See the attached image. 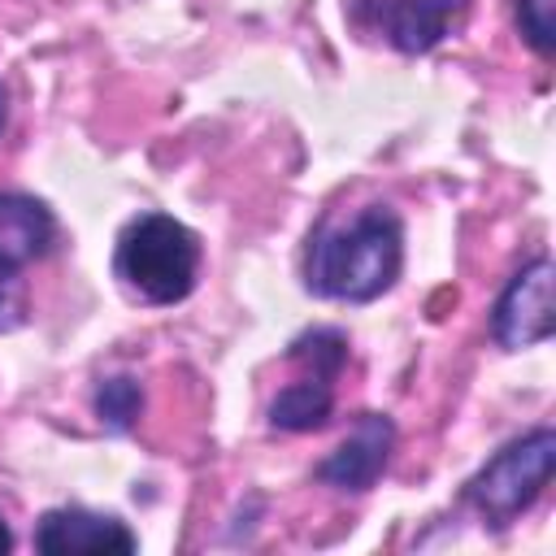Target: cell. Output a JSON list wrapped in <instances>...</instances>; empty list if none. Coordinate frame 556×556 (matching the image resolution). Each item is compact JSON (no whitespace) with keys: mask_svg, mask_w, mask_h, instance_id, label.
Instances as JSON below:
<instances>
[{"mask_svg":"<svg viewBox=\"0 0 556 556\" xmlns=\"http://www.w3.org/2000/svg\"><path fill=\"white\" fill-rule=\"evenodd\" d=\"M517 26L539 56L556 52V0H517Z\"/></svg>","mask_w":556,"mask_h":556,"instance_id":"obj_11","label":"cell"},{"mask_svg":"<svg viewBox=\"0 0 556 556\" xmlns=\"http://www.w3.org/2000/svg\"><path fill=\"white\" fill-rule=\"evenodd\" d=\"M4 122H9V91H4V83H0V130H4Z\"/></svg>","mask_w":556,"mask_h":556,"instance_id":"obj_14","label":"cell"},{"mask_svg":"<svg viewBox=\"0 0 556 556\" xmlns=\"http://www.w3.org/2000/svg\"><path fill=\"white\" fill-rule=\"evenodd\" d=\"M404 265V230L387 204H365L343 226L321 222L308 239L304 282L313 295L365 304L378 300Z\"/></svg>","mask_w":556,"mask_h":556,"instance_id":"obj_1","label":"cell"},{"mask_svg":"<svg viewBox=\"0 0 556 556\" xmlns=\"http://www.w3.org/2000/svg\"><path fill=\"white\" fill-rule=\"evenodd\" d=\"M9 547H13V530H9V526H4V517H0V556H4Z\"/></svg>","mask_w":556,"mask_h":556,"instance_id":"obj_13","label":"cell"},{"mask_svg":"<svg viewBox=\"0 0 556 556\" xmlns=\"http://www.w3.org/2000/svg\"><path fill=\"white\" fill-rule=\"evenodd\" d=\"M26 313V300H22V278L17 274H0V330H13Z\"/></svg>","mask_w":556,"mask_h":556,"instance_id":"obj_12","label":"cell"},{"mask_svg":"<svg viewBox=\"0 0 556 556\" xmlns=\"http://www.w3.org/2000/svg\"><path fill=\"white\" fill-rule=\"evenodd\" d=\"M139 408H143V391H139V382L130 378V374H117V378H104L100 387H96V417L109 426V430H130L135 426V417H139Z\"/></svg>","mask_w":556,"mask_h":556,"instance_id":"obj_10","label":"cell"},{"mask_svg":"<svg viewBox=\"0 0 556 556\" xmlns=\"http://www.w3.org/2000/svg\"><path fill=\"white\" fill-rule=\"evenodd\" d=\"M552 469H556V434L547 426H539V430L513 439L508 447H500L465 482V504H473L478 517H486L491 526H508L547 491Z\"/></svg>","mask_w":556,"mask_h":556,"instance_id":"obj_3","label":"cell"},{"mask_svg":"<svg viewBox=\"0 0 556 556\" xmlns=\"http://www.w3.org/2000/svg\"><path fill=\"white\" fill-rule=\"evenodd\" d=\"M465 0H356V13L400 52L417 56L447 39Z\"/></svg>","mask_w":556,"mask_h":556,"instance_id":"obj_5","label":"cell"},{"mask_svg":"<svg viewBox=\"0 0 556 556\" xmlns=\"http://www.w3.org/2000/svg\"><path fill=\"white\" fill-rule=\"evenodd\" d=\"M552 261L547 256H534L530 265H521L508 287L500 291L495 308H491V334L500 348L508 352H521V348H534L543 339H552L556 330V313H552Z\"/></svg>","mask_w":556,"mask_h":556,"instance_id":"obj_4","label":"cell"},{"mask_svg":"<svg viewBox=\"0 0 556 556\" xmlns=\"http://www.w3.org/2000/svg\"><path fill=\"white\" fill-rule=\"evenodd\" d=\"M395 447V426L382 413H361L352 434L317 465V482L334 486V491H369L378 482V473L387 469Z\"/></svg>","mask_w":556,"mask_h":556,"instance_id":"obj_7","label":"cell"},{"mask_svg":"<svg viewBox=\"0 0 556 556\" xmlns=\"http://www.w3.org/2000/svg\"><path fill=\"white\" fill-rule=\"evenodd\" d=\"M113 274L143 304H178L200 274V239L169 213H139L113 252Z\"/></svg>","mask_w":556,"mask_h":556,"instance_id":"obj_2","label":"cell"},{"mask_svg":"<svg viewBox=\"0 0 556 556\" xmlns=\"http://www.w3.org/2000/svg\"><path fill=\"white\" fill-rule=\"evenodd\" d=\"M35 547L43 556H130L139 539L117 517L87 508H52L35 526Z\"/></svg>","mask_w":556,"mask_h":556,"instance_id":"obj_6","label":"cell"},{"mask_svg":"<svg viewBox=\"0 0 556 556\" xmlns=\"http://www.w3.org/2000/svg\"><path fill=\"white\" fill-rule=\"evenodd\" d=\"M330 413H334V378L304 369L291 387H282V391L274 395V404H269V426L300 434V430L326 426Z\"/></svg>","mask_w":556,"mask_h":556,"instance_id":"obj_9","label":"cell"},{"mask_svg":"<svg viewBox=\"0 0 556 556\" xmlns=\"http://www.w3.org/2000/svg\"><path fill=\"white\" fill-rule=\"evenodd\" d=\"M52 213L22 191H0V274H22L52 248Z\"/></svg>","mask_w":556,"mask_h":556,"instance_id":"obj_8","label":"cell"}]
</instances>
